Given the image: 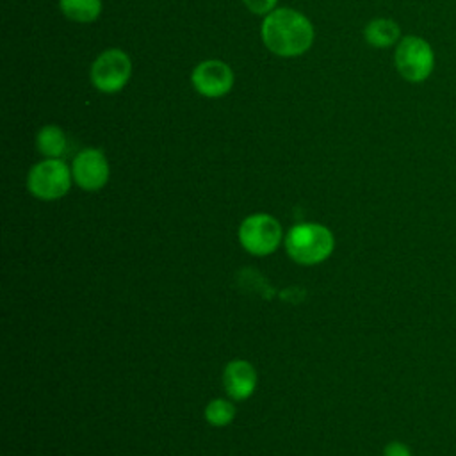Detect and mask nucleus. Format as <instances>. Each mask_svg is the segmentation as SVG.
Returning <instances> with one entry per match:
<instances>
[{
    "mask_svg": "<svg viewBox=\"0 0 456 456\" xmlns=\"http://www.w3.org/2000/svg\"><path fill=\"white\" fill-rule=\"evenodd\" d=\"M264 46L276 57H299L306 53L315 39L314 23L306 14L292 7H276L264 16L260 25Z\"/></svg>",
    "mask_w": 456,
    "mask_h": 456,
    "instance_id": "nucleus-1",
    "label": "nucleus"
},
{
    "mask_svg": "<svg viewBox=\"0 0 456 456\" xmlns=\"http://www.w3.org/2000/svg\"><path fill=\"white\" fill-rule=\"evenodd\" d=\"M335 246L333 233L317 223L296 224L285 237L289 256L303 265H314L326 260Z\"/></svg>",
    "mask_w": 456,
    "mask_h": 456,
    "instance_id": "nucleus-2",
    "label": "nucleus"
},
{
    "mask_svg": "<svg viewBox=\"0 0 456 456\" xmlns=\"http://www.w3.org/2000/svg\"><path fill=\"white\" fill-rule=\"evenodd\" d=\"M394 64L406 82L420 84L435 69V50L420 36H403L394 50Z\"/></svg>",
    "mask_w": 456,
    "mask_h": 456,
    "instance_id": "nucleus-3",
    "label": "nucleus"
},
{
    "mask_svg": "<svg viewBox=\"0 0 456 456\" xmlns=\"http://www.w3.org/2000/svg\"><path fill=\"white\" fill-rule=\"evenodd\" d=\"M132 78V59L121 48H107L100 52L91 68L89 80L93 87L103 94L123 91Z\"/></svg>",
    "mask_w": 456,
    "mask_h": 456,
    "instance_id": "nucleus-4",
    "label": "nucleus"
},
{
    "mask_svg": "<svg viewBox=\"0 0 456 456\" xmlns=\"http://www.w3.org/2000/svg\"><path fill=\"white\" fill-rule=\"evenodd\" d=\"M73 182L71 167L62 159H43L27 175V189L43 201L62 198Z\"/></svg>",
    "mask_w": 456,
    "mask_h": 456,
    "instance_id": "nucleus-5",
    "label": "nucleus"
},
{
    "mask_svg": "<svg viewBox=\"0 0 456 456\" xmlns=\"http://www.w3.org/2000/svg\"><path fill=\"white\" fill-rule=\"evenodd\" d=\"M283 232L276 217L269 214H253L239 226L240 246L256 256L273 253L281 242Z\"/></svg>",
    "mask_w": 456,
    "mask_h": 456,
    "instance_id": "nucleus-6",
    "label": "nucleus"
},
{
    "mask_svg": "<svg viewBox=\"0 0 456 456\" xmlns=\"http://www.w3.org/2000/svg\"><path fill=\"white\" fill-rule=\"evenodd\" d=\"M191 84L200 96L216 100L226 96L232 91L235 75L228 62L221 59H205L192 68Z\"/></svg>",
    "mask_w": 456,
    "mask_h": 456,
    "instance_id": "nucleus-7",
    "label": "nucleus"
},
{
    "mask_svg": "<svg viewBox=\"0 0 456 456\" xmlns=\"http://www.w3.org/2000/svg\"><path fill=\"white\" fill-rule=\"evenodd\" d=\"M73 182L84 191H100L110 176V166L100 148L80 150L71 162Z\"/></svg>",
    "mask_w": 456,
    "mask_h": 456,
    "instance_id": "nucleus-8",
    "label": "nucleus"
},
{
    "mask_svg": "<svg viewBox=\"0 0 456 456\" xmlns=\"http://www.w3.org/2000/svg\"><path fill=\"white\" fill-rule=\"evenodd\" d=\"M223 385L232 399L244 401L256 388V370L246 360H233L224 367Z\"/></svg>",
    "mask_w": 456,
    "mask_h": 456,
    "instance_id": "nucleus-9",
    "label": "nucleus"
},
{
    "mask_svg": "<svg viewBox=\"0 0 456 456\" xmlns=\"http://www.w3.org/2000/svg\"><path fill=\"white\" fill-rule=\"evenodd\" d=\"M401 27L392 18H372L363 27V39L372 48H390L401 41Z\"/></svg>",
    "mask_w": 456,
    "mask_h": 456,
    "instance_id": "nucleus-10",
    "label": "nucleus"
},
{
    "mask_svg": "<svg viewBox=\"0 0 456 456\" xmlns=\"http://www.w3.org/2000/svg\"><path fill=\"white\" fill-rule=\"evenodd\" d=\"M36 148L45 159H62L68 150V137L59 125H43L36 134Z\"/></svg>",
    "mask_w": 456,
    "mask_h": 456,
    "instance_id": "nucleus-11",
    "label": "nucleus"
},
{
    "mask_svg": "<svg viewBox=\"0 0 456 456\" xmlns=\"http://www.w3.org/2000/svg\"><path fill=\"white\" fill-rule=\"evenodd\" d=\"M59 9L69 21L93 23L103 11L102 0H59Z\"/></svg>",
    "mask_w": 456,
    "mask_h": 456,
    "instance_id": "nucleus-12",
    "label": "nucleus"
},
{
    "mask_svg": "<svg viewBox=\"0 0 456 456\" xmlns=\"http://www.w3.org/2000/svg\"><path fill=\"white\" fill-rule=\"evenodd\" d=\"M235 417V408L226 399H214L205 408V419L210 426L223 428L228 426Z\"/></svg>",
    "mask_w": 456,
    "mask_h": 456,
    "instance_id": "nucleus-13",
    "label": "nucleus"
},
{
    "mask_svg": "<svg viewBox=\"0 0 456 456\" xmlns=\"http://www.w3.org/2000/svg\"><path fill=\"white\" fill-rule=\"evenodd\" d=\"M242 4L246 5V9L251 12V14H256V16H267L269 12H273L278 5V0H242Z\"/></svg>",
    "mask_w": 456,
    "mask_h": 456,
    "instance_id": "nucleus-14",
    "label": "nucleus"
},
{
    "mask_svg": "<svg viewBox=\"0 0 456 456\" xmlns=\"http://www.w3.org/2000/svg\"><path fill=\"white\" fill-rule=\"evenodd\" d=\"M383 456H411V451L406 444L403 442H390L383 449Z\"/></svg>",
    "mask_w": 456,
    "mask_h": 456,
    "instance_id": "nucleus-15",
    "label": "nucleus"
}]
</instances>
